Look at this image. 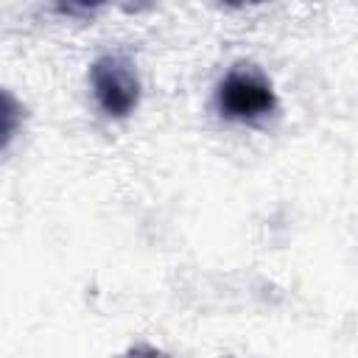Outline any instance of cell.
<instances>
[{
  "label": "cell",
  "instance_id": "obj_2",
  "mask_svg": "<svg viewBox=\"0 0 358 358\" xmlns=\"http://www.w3.org/2000/svg\"><path fill=\"white\" fill-rule=\"evenodd\" d=\"M90 84L101 109L112 117H126L140 103V78L129 59L109 53L90 67Z\"/></svg>",
  "mask_w": 358,
  "mask_h": 358
},
{
  "label": "cell",
  "instance_id": "obj_5",
  "mask_svg": "<svg viewBox=\"0 0 358 358\" xmlns=\"http://www.w3.org/2000/svg\"><path fill=\"white\" fill-rule=\"evenodd\" d=\"M221 3H227V6L238 8V6H257V3H263V0H221Z\"/></svg>",
  "mask_w": 358,
  "mask_h": 358
},
{
  "label": "cell",
  "instance_id": "obj_3",
  "mask_svg": "<svg viewBox=\"0 0 358 358\" xmlns=\"http://www.w3.org/2000/svg\"><path fill=\"white\" fill-rule=\"evenodd\" d=\"M20 123H22V106L11 92L0 90V151L14 140Z\"/></svg>",
  "mask_w": 358,
  "mask_h": 358
},
{
  "label": "cell",
  "instance_id": "obj_4",
  "mask_svg": "<svg viewBox=\"0 0 358 358\" xmlns=\"http://www.w3.org/2000/svg\"><path fill=\"white\" fill-rule=\"evenodd\" d=\"M103 3L106 0H59V11L62 14H90Z\"/></svg>",
  "mask_w": 358,
  "mask_h": 358
},
{
  "label": "cell",
  "instance_id": "obj_1",
  "mask_svg": "<svg viewBox=\"0 0 358 358\" xmlns=\"http://www.w3.org/2000/svg\"><path fill=\"white\" fill-rule=\"evenodd\" d=\"M215 103H218V112L229 120H257L277 106V98L271 84L257 70L235 67L218 84Z\"/></svg>",
  "mask_w": 358,
  "mask_h": 358
}]
</instances>
